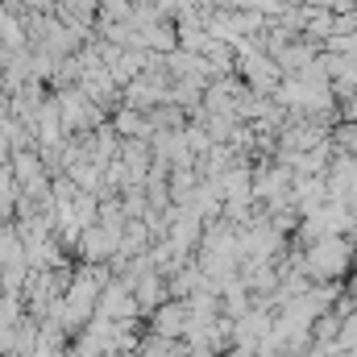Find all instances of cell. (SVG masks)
I'll list each match as a JSON object with an SVG mask.
<instances>
[{
    "label": "cell",
    "mask_w": 357,
    "mask_h": 357,
    "mask_svg": "<svg viewBox=\"0 0 357 357\" xmlns=\"http://www.w3.org/2000/svg\"><path fill=\"white\" fill-rule=\"evenodd\" d=\"M303 274L307 278H316V282H328V278H337V274H345L349 266V241L345 237H320L307 254H303Z\"/></svg>",
    "instance_id": "1"
},
{
    "label": "cell",
    "mask_w": 357,
    "mask_h": 357,
    "mask_svg": "<svg viewBox=\"0 0 357 357\" xmlns=\"http://www.w3.org/2000/svg\"><path fill=\"white\" fill-rule=\"evenodd\" d=\"M183 328H187V303H183V299H178V303H158V307L150 312V333H154L158 341H178Z\"/></svg>",
    "instance_id": "2"
}]
</instances>
